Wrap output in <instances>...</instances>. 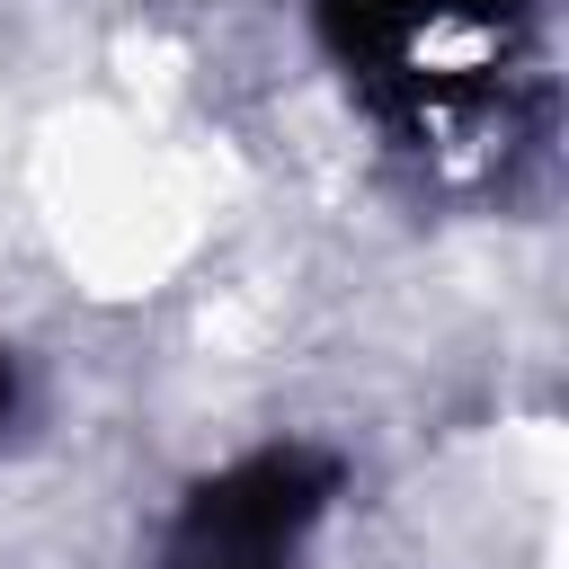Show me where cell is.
<instances>
[{
  "mask_svg": "<svg viewBox=\"0 0 569 569\" xmlns=\"http://www.w3.org/2000/svg\"><path fill=\"white\" fill-rule=\"evenodd\" d=\"M329 489H338L329 453H302V445L249 453L187 498V516L169 533V569H284L293 542L320 525Z\"/></svg>",
  "mask_w": 569,
  "mask_h": 569,
  "instance_id": "obj_1",
  "label": "cell"
},
{
  "mask_svg": "<svg viewBox=\"0 0 569 569\" xmlns=\"http://www.w3.org/2000/svg\"><path fill=\"white\" fill-rule=\"evenodd\" d=\"M18 409H27V373H18V356L0 347V436L18 427Z\"/></svg>",
  "mask_w": 569,
  "mask_h": 569,
  "instance_id": "obj_2",
  "label": "cell"
}]
</instances>
